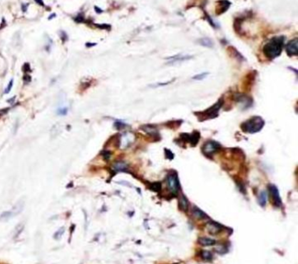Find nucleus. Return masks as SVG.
<instances>
[{"instance_id": "obj_28", "label": "nucleus", "mask_w": 298, "mask_h": 264, "mask_svg": "<svg viewBox=\"0 0 298 264\" xmlns=\"http://www.w3.org/2000/svg\"><path fill=\"white\" fill-rule=\"evenodd\" d=\"M23 81H24L25 83H29L31 81V76L28 75V74H25L23 76Z\"/></svg>"}, {"instance_id": "obj_1", "label": "nucleus", "mask_w": 298, "mask_h": 264, "mask_svg": "<svg viewBox=\"0 0 298 264\" xmlns=\"http://www.w3.org/2000/svg\"><path fill=\"white\" fill-rule=\"evenodd\" d=\"M285 38L283 36L274 37L268 40L263 46V53L268 59H274L278 57L283 48Z\"/></svg>"}, {"instance_id": "obj_30", "label": "nucleus", "mask_w": 298, "mask_h": 264, "mask_svg": "<svg viewBox=\"0 0 298 264\" xmlns=\"http://www.w3.org/2000/svg\"><path fill=\"white\" fill-rule=\"evenodd\" d=\"M8 111H9V108H3V109H0V117H2L4 115H5V114H6Z\"/></svg>"}, {"instance_id": "obj_11", "label": "nucleus", "mask_w": 298, "mask_h": 264, "mask_svg": "<svg viewBox=\"0 0 298 264\" xmlns=\"http://www.w3.org/2000/svg\"><path fill=\"white\" fill-rule=\"evenodd\" d=\"M184 136H185V141H188L191 143L192 145H196L199 142V134L198 132H194L192 135L189 134H184Z\"/></svg>"}, {"instance_id": "obj_9", "label": "nucleus", "mask_w": 298, "mask_h": 264, "mask_svg": "<svg viewBox=\"0 0 298 264\" xmlns=\"http://www.w3.org/2000/svg\"><path fill=\"white\" fill-rule=\"evenodd\" d=\"M192 58V56L191 55H176L174 57L170 58V61H169L168 64H175V63H178V62H183L188 60H191Z\"/></svg>"}, {"instance_id": "obj_22", "label": "nucleus", "mask_w": 298, "mask_h": 264, "mask_svg": "<svg viewBox=\"0 0 298 264\" xmlns=\"http://www.w3.org/2000/svg\"><path fill=\"white\" fill-rule=\"evenodd\" d=\"M67 108L66 107H62V108H59L57 109V115L59 116H66L67 114Z\"/></svg>"}, {"instance_id": "obj_14", "label": "nucleus", "mask_w": 298, "mask_h": 264, "mask_svg": "<svg viewBox=\"0 0 298 264\" xmlns=\"http://www.w3.org/2000/svg\"><path fill=\"white\" fill-rule=\"evenodd\" d=\"M199 243L202 246H212L216 243V241L207 237H201L199 239Z\"/></svg>"}, {"instance_id": "obj_15", "label": "nucleus", "mask_w": 298, "mask_h": 264, "mask_svg": "<svg viewBox=\"0 0 298 264\" xmlns=\"http://www.w3.org/2000/svg\"><path fill=\"white\" fill-rule=\"evenodd\" d=\"M132 141L133 139H131V134H125V135L123 136V138L121 139V142H122L121 145H122L123 148L128 147V145L130 144V143H132Z\"/></svg>"}, {"instance_id": "obj_6", "label": "nucleus", "mask_w": 298, "mask_h": 264, "mask_svg": "<svg viewBox=\"0 0 298 264\" xmlns=\"http://www.w3.org/2000/svg\"><path fill=\"white\" fill-rule=\"evenodd\" d=\"M286 52L289 56H297L298 54V39L290 40L286 46Z\"/></svg>"}, {"instance_id": "obj_24", "label": "nucleus", "mask_w": 298, "mask_h": 264, "mask_svg": "<svg viewBox=\"0 0 298 264\" xmlns=\"http://www.w3.org/2000/svg\"><path fill=\"white\" fill-rule=\"evenodd\" d=\"M207 75H208V73H200V74L195 75V76L193 77V79H194V80H198V81H199V80H203V79H205Z\"/></svg>"}, {"instance_id": "obj_34", "label": "nucleus", "mask_w": 298, "mask_h": 264, "mask_svg": "<svg viewBox=\"0 0 298 264\" xmlns=\"http://www.w3.org/2000/svg\"><path fill=\"white\" fill-rule=\"evenodd\" d=\"M35 2H36V3H38V4H40V5L44 6V3H43V1H42V0H35Z\"/></svg>"}, {"instance_id": "obj_32", "label": "nucleus", "mask_w": 298, "mask_h": 264, "mask_svg": "<svg viewBox=\"0 0 298 264\" xmlns=\"http://www.w3.org/2000/svg\"><path fill=\"white\" fill-rule=\"evenodd\" d=\"M61 39H62V40L63 41H66V39H67V36H66V33H64V32H61Z\"/></svg>"}, {"instance_id": "obj_33", "label": "nucleus", "mask_w": 298, "mask_h": 264, "mask_svg": "<svg viewBox=\"0 0 298 264\" xmlns=\"http://www.w3.org/2000/svg\"><path fill=\"white\" fill-rule=\"evenodd\" d=\"M74 20H75L76 22H82V20H84V19H83L82 17L79 16V17H77L76 19H74Z\"/></svg>"}, {"instance_id": "obj_20", "label": "nucleus", "mask_w": 298, "mask_h": 264, "mask_svg": "<svg viewBox=\"0 0 298 264\" xmlns=\"http://www.w3.org/2000/svg\"><path fill=\"white\" fill-rule=\"evenodd\" d=\"M14 215L12 213L11 211H7V212H4L3 213L0 214V220H8L11 218H12Z\"/></svg>"}, {"instance_id": "obj_29", "label": "nucleus", "mask_w": 298, "mask_h": 264, "mask_svg": "<svg viewBox=\"0 0 298 264\" xmlns=\"http://www.w3.org/2000/svg\"><path fill=\"white\" fill-rule=\"evenodd\" d=\"M23 71L24 72H28L30 71V64L29 63H25L23 66Z\"/></svg>"}, {"instance_id": "obj_2", "label": "nucleus", "mask_w": 298, "mask_h": 264, "mask_svg": "<svg viewBox=\"0 0 298 264\" xmlns=\"http://www.w3.org/2000/svg\"><path fill=\"white\" fill-rule=\"evenodd\" d=\"M264 126V121L260 116H254L241 124L242 131L246 133H256Z\"/></svg>"}, {"instance_id": "obj_10", "label": "nucleus", "mask_w": 298, "mask_h": 264, "mask_svg": "<svg viewBox=\"0 0 298 264\" xmlns=\"http://www.w3.org/2000/svg\"><path fill=\"white\" fill-rule=\"evenodd\" d=\"M218 4H220V5H218L217 10H216L218 15L222 14L223 12H225V11L229 8V5H230V2H229V1H227V0H221V1H219Z\"/></svg>"}, {"instance_id": "obj_3", "label": "nucleus", "mask_w": 298, "mask_h": 264, "mask_svg": "<svg viewBox=\"0 0 298 264\" xmlns=\"http://www.w3.org/2000/svg\"><path fill=\"white\" fill-rule=\"evenodd\" d=\"M167 186L171 193L177 194L179 191L178 178L176 173H170L167 176Z\"/></svg>"}, {"instance_id": "obj_7", "label": "nucleus", "mask_w": 298, "mask_h": 264, "mask_svg": "<svg viewBox=\"0 0 298 264\" xmlns=\"http://www.w3.org/2000/svg\"><path fill=\"white\" fill-rule=\"evenodd\" d=\"M269 193L271 195V198L273 199L274 205L276 206H280L282 205V199L279 194V191L277 189V187L274 185H269Z\"/></svg>"}, {"instance_id": "obj_4", "label": "nucleus", "mask_w": 298, "mask_h": 264, "mask_svg": "<svg viewBox=\"0 0 298 264\" xmlns=\"http://www.w3.org/2000/svg\"><path fill=\"white\" fill-rule=\"evenodd\" d=\"M220 149V145L214 141H208L204 143L202 147V151L205 155L210 156L217 152Z\"/></svg>"}, {"instance_id": "obj_16", "label": "nucleus", "mask_w": 298, "mask_h": 264, "mask_svg": "<svg viewBox=\"0 0 298 264\" xmlns=\"http://www.w3.org/2000/svg\"><path fill=\"white\" fill-rule=\"evenodd\" d=\"M23 208H24V202L23 201H19L12 208L11 212L13 213V215H17L19 213H20L22 211H23Z\"/></svg>"}, {"instance_id": "obj_31", "label": "nucleus", "mask_w": 298, "mask_h": 264, "mask_svg": "<svg viewBox=\"0 0 298 264\" xmlns=\"http://www.w3.org/2000/svg\"><path fill=\"white\" fill-rule=\"evenodd\" d=\"M115 128H116V129H121V128H123V127L125 126V124H123V123H119V122H117V123H115Z\"/></svg>"}, {"instance_id": "obj_5", "label": "nucleus", "mask_w": 298, "mask_h": 264, "mask_svg": "<svg viewBox=\"0 0 298 264\" xmlns=\"http://www.w3.org/2000/svg\"><path fill=\"white\" fill-rule=\"evenodd\" d=\"M221 106H222V101H219L216 104H214L208 110H205V112L202 113V115H204L205 118H214L218 115L219 109L220 108Z\"/></svg>"}, {"instance_id": "obj_19", "label": "nucleus", "mask_w": 298, "mask_h": 264, "mask_svg": "<svg viewBox=\"0 0 298 264\" xmlns=\"http://www.w3.org/2000/svg\"><path fill=\"white\" fill-rule=\"evenodd\" d=\"M258 202L260 204L261 206H264L267 203V193L266 192L262 191L261 192V193L259 194V197H258Z\"/></svg>"}, {"instance_id": "obj_25", "label": "nucleus", "mask_w": 298, "mask_h": 264, "mask_svg": "<svg viewBox=\"0 0 298 264\" xmlns=\"http://www.w3.org/2000/svg\"><path fill=\"white\" fill-rule=\"evenodd\" d=\"M12 85H13V80L11 79V80L10 81V82H9L7 88H6L5 90H4V94H8V93L11 91V88H12Z\"/></svg>"}, {"instance_id": "obj_8", "label": "nucleus", "mask_w": 298, "mask_h": 264, "mask_svg": "<svg viewBox=\"0 0 298 264\" xmlns=\"http://www.w3.org/2000/svg\"><path fill=\"white\" fill-rule=\"evenodd\" d=\"M206 229L211 234H218L219 233L222 231L221 226L213 221H210L206 224Z\"/></svg>"}, {"instance_id": "obj_26", "label": "nucleus", "mask_w": 298, "mask_h": 264, "mask_svg": "<svg viewBox=\"0 0 298 264\" xmlns=\"http://www.w3.org/2000/svg\"><path fill=\"white\" fill-rule=\"evenodd\" d=\"M101 155H102V157H103V158L105 160H108L109 158H110V156H111V153L109 151H102Z\"/></svg>"}, {"instance_id": "obj_21", "label": "nucleus", "mask_w": 298, "mask_h": 264, "mask_svg": "<svg viewBox=\"0 0 298 264\" xmlns=\"http://www.w3.org/2000/svg\"><path fill=\"white\" fill-rule=\"evenodd\" d=\"M201 257L205 260V261H210L212 259V255L210 251H207V250H203L201 252Z\"/></svg>"}, {"instance_id": "obj_36", "label": "nucleus", "mask_w": 298, "mask_h": 264, "mask_svg": "<svg viewBox=\"0 0 298 264\" xmlns=\"http://www.w3.org/2000/svg\"><path fill=\"white\" fill-rule=\"evenodd\" d=\"M95 9H96V11H97V12H101V11H101V10H100V9H98V8H97V7H96H96H95Z\"/></svg>"}, {"instance_id": "obj_18", "label": "nucleus", "mask_w": 298, "mask_h": 264, "mask_svg": "<svg viewBox=\"0 0 298 264\" xmlns=\"http://www.w3.org/2000/svg\"><path fill=\"white\" fill-rule=\"evenodd\" d=\"M199 43L203 46H205V47H209V48H212L213 46V42L212 41L211 39L209 38H203V39H200L199 40Z\"/></svg>"}, {"instance_id": "obj_12", "label": "nucleus", "mask_w": 298, "mask_h": 264, "mask_svg": "<svg viewBox=\"0 0 298 264\" xmlns=\"http://www.w3.org/2000/svg\"><path fill=\"white\" fill-rule=\"evenodd\" d=\"M112 168L115 171H125L128 169V165L123 161H118L113 165Z\"/></svg>"}, {"instance_id": "obj_35", "label": "nucleus", "mask_w": 298, "mask_h": 264, "mask_svg": "<svg viewBox=\"0 0 298 264\" xmlns=\"http://www.w3.org/2000/svg\"><path fill=\"white\" fill-rule=\"evenodd\" d=\"M86 46H87L88 47H89V46H96V44H88V43Z\"/></svg>"}, {"instance_id": "obj_13", "label": "nucleus", "mask_w": 298, "mask_h": 264, "mask_svg": "<svg viewBox=\"0 0 298 264\" xmlns=\"http://www.w3.org/2000/svg\"><path fill=\"white\" fill-rule=\"evenodd\" d=\"M178 202H179V207L181 208V210H183V211H187V210H188L189 203H188L187 198L185 197L184 194H181V195H180V198H179Z\"/></svg>"}, {"instance_id": "obj_23", "label": "nucleus", "mask_w": 298, "mask_h": 264, "mask_svg": "<svg viewBox=\"0 0 298 264\" xmlns=\"http://www.w3.org/2000/svg\"><path fill=\"white\" fill-rule=\"evenodd\" d=\"M64 232H65V228H60L58 231L54 233V239H59V238H61V235L63 234V233H64Z\"/></svg>"}, {"instance_id": "obj_37", "label": "nucleus", "mask_w": 298, "mask_h": 264, "mask_svg": "<svg viewBox=\"0 0 298 264\" xmlns=\"http://www.w3.org/2000/svg\"><path fill=\"white\" fill-rule=\"evenodd\" d=\"M15 100V97H13L12 99H11V100H8V102H11V101H13Z\"/></svg>"}, {"instance_id": "obj_17", "label": "nucleus", "mask_w": 298, "mask_h": 264, "mask_svg": "<svg viewBox=\"0 0 298 264\" xmlns=\"http://www.w3.org/2000/svg\"><path fill=\"white\" fill-rule=\"evenodd\" d=\"M192 215L193 217H195L196 219H199V220H202V219H205L206 218V214L201 211L200 209H199L198 207H194L193 210H192Z\"/></svg>"}, {"instance_id": "obj_27", "label": "nucleus", "mask_w": 298, "mask_h": 264, "mask_svg": "<svg viewBox=\"0 0 298 264\" xmlns=\"http://www.w3.org/2000/svg\"><path fill=\"white\" fill-rule=\"evenodd\" d=\"M152 190H154V191H159L160 190V188H161V185H160V183H154V184H152Z\"/></svg>"}]
</instances>
